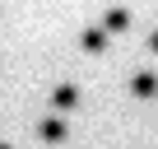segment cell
Masks as SVG:
<instances>
[{
    "instance_id": "6da1fadb",
    "label": "cell",
    "mask_w": 158,
    "mask_h": 149,
    "mask_svg": "<svg viewBox=\"0 0 158 149\" xmlns=\"http://www.w3.org/2000/svg\"><path fill=\"white\" fill-rule=\"evenodd\" d=\"M107 42H112V37H107L102 28H84V33H79V47H84L89 56H98V51H107Z\"/></svg>"
},
{
    "instance_id": "277c9868",
    "label": "cell",
    "mask_w": 158,
    "mask_h": 149,
    "mask_svg": "<svg viewBox=\"0 0 158 149\" xmlns=\"http://www.w3.org/2000/svg\"><path fill=\"white\" fill-rule=\"evenodd\" d=\"M37 135H42V140H47V144H60V140H65V135H70V130H65V121H60V117H47V121H42V126H37Z\"/></svg>"
},
{
    "instance_id": "7a4b0ae2",
    "label": "cell",
    "mask_w": 158,
    "mask_h": 149,
    "mask_svg": "<svg viewBox=\"0 0 158 149\" xmlns=\"http://www.w3.org/2000/svg\"><path fill=\"white\" fill-rule=\"evenodd\" d=\"M130 93H135V98H153V93H158V74H149V70H139L135 79H130Z\"/></svg>"
},
{
    "instance_id": "52a82bcc",
    "label": "cell",
    "mask_w": 158,
    "mask_h": 149,
    "mask_svg": "<svg viewBox=\"0 0 158 149\" xmlns=\"http://www.w3.org/2000/svg\"><path fill=\"white\" fill-rule=\"evenodd\" d=\"M0 149H10V144H0Z\"/></svg>"
},
{
    "instance_id": "3957f363",
    "label": "cell",
    "mask_w": 158,
    "mask_h": 149,
    "mask_svg": "<svg viewBox=\"0 0 158 149\" xmlns=\"http://www.w3.org/2000/svg\"><path fill=\"white\" fill-rule=\"evenodd\" d=\"M74 103H79V89H74V84H56V93H51V107H56V112H70Z\"/></svg>"
},
{
    "instance_id": "5b68a950",
    "label": "cell",
    "mask_w": 158,
    "mask_h": 149,
    "mask_svg": "<svg viewBox=\"0 0 158 149\" xmlns=\"http://www.w3.org/2000/svg\"><path fill=\"white\" fill-rule=\"evenodd\" d=\"M130 28V10H107V19H102V33L112 37V33H126Z\"/></svg>"
},
{
    "instance_id": "8992f818",
    "label": "cell",
    "mask_w": 158,
    "mask_h": 149,
    "mask_svg": "<svg viewBox=\"0 0 158 149\" xmlns=\"http://www.w3.org/2000/svg\"><path fill=\"white\" fill-rule=\"evenodd\" d=\"M149 47H153V51H158V33H153V37H149Z\"/></svg>"
}]
</instances>
